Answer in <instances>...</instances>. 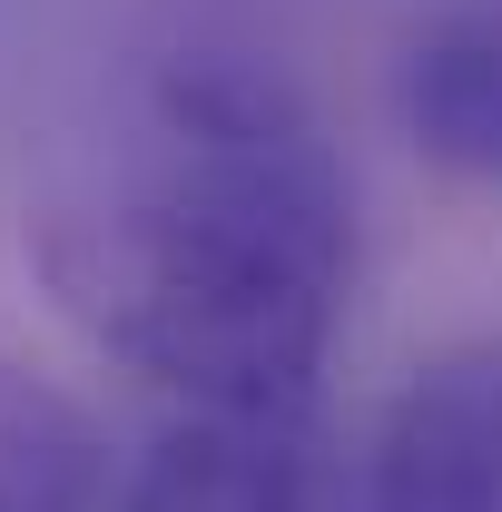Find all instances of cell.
<instances>
[{
    "label": "cell",
    "mask_w": 502,
    "mask_h": 512,
    "mask_svg": "<svg viewBox=\"0 0 502 512\" xmlns=\"http://www.w3.org/2000/svg\"><path fill=\"white\" fill-rule=\"evenodd\" d=\"M119 512H325V473L296 414L188 404V424H168L138 453Z\"/></svg>",
    "instance_id": "obj_3"
},
{
    "label": "cell",
    "mask_w": 502,
    "mask_h": 512,
    "mask_svg": "<svg viewBox=\"0 0 502 512\" xmlns=\"http://www.w3.org/2000/svg\"><path fill=\"white\" fill-rule=\"evenodd\" d=\"M365 512H502V345H453L384 404Z\"/></svg>",
    "instance_id": "obj_2"
},
{
    "label": "cell",
    "mask_w": 502,
    "mask_h": 512,
    "mask_svg": "<svg viewBox=\"0 0 502 512\" xmlns=\"http://www.w3.org/2000/svg\"><path fill=\"white\" fill-rule=\"evenodd\" d=\"M394 119L443 178L502 188V10H443L404 40Z\"/></svg>",
    "instance_id": "obj_4"
},
{
    "label": "cell",
    "mask_w": 502,
    "mask_h": 512,
    "mask_svg": "<svg viewBox=\"0 0 502 512\" xmlns=\"http://www.w3.org/2000/svg\"><path fill=\"white\" fill-rule=\"evenodd\" d=\"M40 276L148 384L227 414H306L345 316V188L286 138H178L119 217H50Z\"/></svg>",
    "instance_id": "obj_1"
},
{
    "label": "cell",
    "mask_w": 502,
    "mask_h": 512,
    "mask_svg": "<svg viewBox=\"0 0 502 512\" xmlns=\"http://www.w3.org/2000/svg\"><path fill=\"white\" fill-rule=\"evenodd\" d=\"M0 512H109L99 414L10 345H0Z\"/></svg>",
    "instance_id": "obj_5"
}]
</instances>
